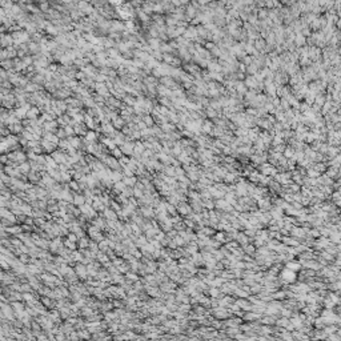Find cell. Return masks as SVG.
Wrapping results in <instances>:
<instances>
[{"instance_id":"6da1fadb","label":"cell","mask_w":341,"mask_h":341,"mask_svg":"<svg viewBox=\"0 0 341 341\" xmlns=\"http://www.w3.org/2000/svg\"><path fill=\"white\" fill-rule=\"evenodd\" d=\"M123 155H127V156H133V151H135V143L133 141H125L124 144L120 147Z\"/></svg>"},{"instance_id":"7a4b0ae2","label":"cell","mask_w":341,"mask_h":341,"mask_svg":"<svg viewBox=\"0 0 341 341\" xmlns=\"http://www.w3.org/2000/svg\"><path fill=\"white\" fill-rule=\"evenodd\" d=\"M57 125H59V124H57V120H53V121H47L44 125H43V127H44V131H45V132H52V133H55L56 131H57V128H59Z\"/></svg>"},{"instance_id":"3957f363","label":"cell","mask_w":341,"mask_h":341,"mask_svg":"<svg viewBox=\"0 0 341 341\" xmlns=\"http://www.w3.org/2000/svg\"><path fill=\"white\" fill-rule=\"evenodd\" d=\"M68 141H70L71 147H73L75 149H80L81 145H83V139H80V137H77V136L68 137Z\"/></svg>"},{"instance_id":"277c9868","label":"cell","mask_w":341,"mask_h":341,"mask_svg":"<svg viewBox=\"0 0 341 341\" xmlns=\"http://www.w3.org/2000/svg\"><path fill=\"white\" fill-rule=\"evenodd\" d=\"M43 139L50 141V143H52V144H55V145H59V141H60V139L56 136V133H52V132H45L44 136H43Z\"/></svg>"},{"instance_id":"5b68a950","label":"cell","mask_w":341,"mask_h":341,"mask_svg":"<svg viewBox=\"0 0 341 341\" xmlns=\"http://www.w3.org/2000/svg\"><path fill=\"white\" fill-rule=\"evenodd\" d=\"M41 147L43 149H44V152H47V153H52V152H55V144H52V143L47 141V140L41 139Z\"/></svg>"},{"instance_id":"8992f818","label":"cell","mask_w":341,"mask_h":341,"mask_svg":"<svg viewBox=\"0 0 341 341\" xmlns=\"http://www.w3.org/2000/svg\"><path fill=\"white\" fill-rule=\"evenodd\" d=\"M148 44H149V47H151L153 51H160V47H161L163 41H161L160 39H152V38H149V39H148Z\"/></svg>"},{"instance_id":"52a82bcc","label":"cell","mask_w":341,"mask_h":341,"mask_svg":"<svg viewBox=\"0 0 341 341\" xmlns=\"http://www.w3.org/2000/svg\"><path fill=\"white\" fill-rule=\"evenodd\" d=\"M10 132L13 133V135H19V133H23L24 132V127H23L21 121L18 123V124H13V125H10Z\"/></svg>"},{"instance_id":"ba28073f","label":"cell","mask_w":341,"mask_h":341,"mask_svg":"<svg viewBox=\"0 0 341 341\" xmlns=\"http://www.w3.org/2000/svg\"><path fill=\"white\" fill-rule=\"evenodd\" d=\"M39 113H40V108L38 107H32L27 113V119L30 120H38L39 117Z\"/></svg>"},{"instance_id":"9c48e42d","label":"cell","mask_w":341,"mask_h":341,"mask_svg":"<svg viewBox=\"0 0 341 341\" xmlns=\"http://www.w3.org/2000/svg\"><path fill=\"white\" fill-rule=\"evenodd\" d=\"M1 68H3V70H5V71L13 70V68H15V60H10V59L1 60Z\"/></svg>"},{"instance_id":"30bf717a","label":"cell","mask_w":341,"mask_h":341,"mask_svg":"<svg viewBox=\"0 0 341 341\" xmlns=\"http://www.w3.org/2000/svg\"><path fill=\"white\" fill-rule=\"evenodd\" d=\"M153 5H155V3H149V1L143 3V8H141L143 12H145L148 16H149L151 13H153Z\"/></svg>"},{"instance_id":"8fae6325","label":"cell","mask_w":341,"mask_h":341,"mask_svg":"<svg viewBox=\"0 0 341 341\" xmlns=\"http://www.w3.org/2000/svg\"><path fill=\"white\" fill-rule=\"evenodd\" d=\"M124 124H125V121L121 116H119L117 119H115L112 121V125L115 127V129H123V128H124Z\"/></svg>"},{"instance_id":"7c38bea8","label":"cell","mask_w":341,"mask_h":341,"mask_svg":"<svg viewBox=\"0 0 341 341\" xmlns=\"http://www.w3.org/2000/svg\"><path fill=\"white\" fill-rule=\"evenodd\" d=\"M176 129V125L172 124V123H165V124L161 125V131L164 133H171V132H175Z\"/></svg>"},{"instance_id":"4fadbf2b","label":"cell","mask_w":341,"mask_h":341,"mask_svg":"<svg viewBox=\"0 0 341 341\" xmlns=\"http://www.w3.org/2000/svg\"><path fill=\"white\" fill-rule=\"evenodd\" d=\"M28 50H30V52L35 53V55H38V53H40V52H39V50H40L39 43H33L32 40H31V41L28 43Z\"/></svg>"},{"instance_id":"5bb4252c","label":"cell","mask_w":341,"mask_h":341,"mask_svg":"<svg viewBox=\"0 0 341 341\" xmlns=\"http://www.w3.org/2000/svg\"><path fill=\"white\" fill-rule=\"evenodd\" d=\"M136 12H137V16H139V19L141 20L143 23H145V24H147V23H148V21H149V20H151V18H149V16H148V15H147V13H145V12H143V10H140V8H137V10H136Z\"/></svg>"},{"instance_id":"9a60e30c","label":"cell","mask_w":341,"mask_h":341,"mask_svg":"<svg viewBox=\"0 0 341 341\" xmlns=\"http://www.w3.org/2000/svg\"><path fill=\"white\" fill-rule=\"evenodd\" d=\"M45 31H47L50 35H53V36H59V30H57L56 25H53L52 23H50V24L47 25V28H45Z\"/></svg>"},{"instance_id":"2e32d148","label":"cell","mask_w":341,"mask_h":341,"mask_svg":"<svg viewBox=\"0 0 341 341\" xmlns=\"http://www.w3.org/2000/svg\"><path fill=\"white\" fill-rule=\"evenodd\" d=\"M31 169H32V168H31V164L28 161H25V163H23V164L19 165V171L21 172V173H30Z\"/></svg>"},{"instance_id":"e0dca14e","label":"cell","mask_w":341,"mask_h":341,"mask_svg":"<svg viewBox=\"0 0 341 341\" xmlns=\"http://www.w3.org/2000/svg\"><path fill=\"white\" fill-rule=\"evenodd\" d=\"M96 139H97V132H95V131H88V133L85 135V140L88 143H95Z\"/></svg>"},{"instance_id":"ac0fdd59","label":"cell","mask_w":341,"mask_h":341,"mask_svg":"<svg viewBox=\"0 0 341 341\" xmlns=\"http://www.w3.org/2000/svg\"><path fill=\"white\" fill-rule=\"evenodd\" d=\"M143 121L145 123V125H147V127L152 128V127H153L155 120H153V117H152V115H144V116H143Z\"/></svg>"},{"instance_id":"d6986e66","label":"cell","mask_w":341,"mask_h":341,"mask_svg":"<svg viewBox=\"0 0 341 341\" xmlns=\"http://www.w3.org/2000/svg\"><path fill=\"white\" fill-rule=\"evenodd\" d=\"M59 147H60V149L61 151H67L68 152V149L71 148V144H70V141H68V139L65 140V139H61L59 141Z\"/></svg>"},{"instance_id":"ffe728a7","label":"cell","mask_w":341,"mask_h":341,"mask_svg":"<svg viewBox=\"0 0 341 341\" xmlns=\"http://www.w3.org/2000/svg\"><path fill=\"white\" fill-rule=\"evenodd\" d=\"M136 101H137V100H136V99H133V97H132V96H129V95H128V96L125 95V97L123 99V103H124V104H127L128 107H133V105L136 104Z\"/></svg>"},{"instance_id":"44dd1931","label":"cell","mask_w":341,"mask_h":341,"mask_svg":"<svg viewBox=\"0 0 341 341\" xmlns=\"http://www.w3.org/2000/svg\"><path fill=\"white\" fill-rule=\"evenodd\" d=\"M172 51H173V48L171 47V44H167V43L163 41L161 47H160V52L161 53H171Z\"/></svg>"},{"instance_id":"7402d4cb","label":"cell","mask_w":341,"mask_h":341,"mask_svg":"<svg viewBox=\"0 0 341 341\" xmlns=\"http://www.w3.org/2000/svg\"><path fill=\"white\" fill-rule=\"evenodd\" d=\"M153 12L156 13V15H161V13L164 12V7H163L161 3H155V5H153Z\"/></svg>"},{"instance_id":"603a6c76","label":"cell","mask_w":341,"mask_h":341,"mask_svg":"<svg viewBox=\"0 0 341 341\" xmlns=\"http://www.w3.org/2000/svg\"><path fill=\"white\" fill-rule=\"evenodd\" d=\"M64 131H65V133H67L68 137H72L73 135H76V133H75V128H73L72 125H65V127H64Z\"/></svg>"},{"instance_id":"cb8c5ba5","label":"cell","mask_w":341,"mask_h":341,"mask_svg":"<svg viewBox=\"0 0 341 341\" xmlns=\"http://www.w3.org/2000/svg\"><path fill=\"white\" fill-rule=\"evenodd\" d=\"M124 184L125 185H129V187H132V185H136V177L132 176V177H125L124 179Z\"/></svg>"},{"instance_id":"d4e9b609","label":"cell","mask_w":341,"mask_h":341,"mask_svg":"<svg viewBox=\"0 0 341 341\" xmlns=\"http://www.w3.org/2000/svg\"><path fill=\"white\" fill-rule=\"evenodd\" d=\"M121 177H123V175L120 173V172H117V171H113L112 173H111V179H112L113 181H116V183H119L120 180H121Z\"/></svg>"},{"instance_id":"484cf974","label":"cell","mask_w":341,"mask_h":341,"mask_svg":"<svg viewBox=\"0 0 341 341\" xmlns=\"http://www.w3.org/2000/svg\"><path fill=\"white\" fill-rule=\"evenodd\" d=\"M56 136L59 137L60 140L61 139H64V137H67V133H65V131H64V127H61V128H57V131H56Z\"/></svg>"},{"instance_id":"4316f807","label":"cell","mask_w":341,"mask_h":341,"mask_svg":"<svg viewBox=\"0 0 341 341\" xmlns=\"http://www.w3.org/2000/svg\"><path fill=\"white\" fill-rule=\"evenodd\" d=\"M245 84H248L249 87H256V84H257L256 76H254V77H248V79L245 80Z\"/></svg>"},{"instance_id":"83f0119b","label":"cell","mask_w":341,"mask_h":341,"mask_svg":"<svg viewBox=\"0 0 341 341\" xmlns=\"http://www.w3.org/2000/svg\"><path fill=\"white\" fill-rule=\"evenodd\" d=\"M111 152H112V156L116 157V159H121V157H123V152H121L120 148H115V149L111 151Z\"/></svg>"},{"instance_id":"f1b7e54d","label":"cell","mask_w":341,"mask_h":341,"mask_svg":"<svg viewBox=\"0 0 341 341\" xmlns=\"http://www.w3.org/2000/svg\"><path fill=\"white\" fill-rule=\"evenodd\" d=\"M187 15H188V18H193V16L196 15V8L189 5V7L187 8Z\"/></svg>"},{"instance_id":"f546056e","label":"cell","mask_w":341,"mask_h":341,"mask_svg":"<svg viewBox=\"0 0 341 341\" xmlns=\"http://www.w3.org/2000/svg\"><path fill=\"white\" fill-rule=\"evenodd\" d=\"M28 179H30L31 181H32V180H33V181H38L39 176L36 175V172H35V171H31L30 173H28Z\"/></svg>"},{"instance_id":"4dcf8cb0","label":"cell","mask_w":341,"mask_h":341,"mask_svg":"<svg viewBox=\"0 0 341 341\" xmlns=\"http://www.w3.org/2000/svg\"><path fill=\"white\" fill-rule=\"evenodd\" d=\"M70 179H71V173H70V172H61V180L68 181Z\"/></svg>"},{"instance_id":"1f68e13d","label":"cell","mask_w":341,"mask_h":341,"mask_svg":"<svg viewBox=\"0 0 341 341\" xmlns=\"http://www.w3.org/2000/svg\"><path fill=\"white\" fill-rule=\"evenodd\" d=\"M211 128H212L211 123H205V124L203 125V131H204V132H211Z\"/></svg>"},{"instance_id":"d6a6232c","label":"cell","mask_w":341,"mask_h":341,"mask_svg":"<svg viewBox=\"0 0 341 341\" xmlns=\"http://www.w3.org/2000/svg\"><path fill=\"white\" fill-rule=\"evenodd\" d=\"M237 90H239V92H241V93H245L246 88L244 87V84H243V83H239V84H237Z\"/></svg>"},{"instance_id":"836d02e7","label":"cell","mask_w":341,"mask_h":341,"mask_svg":"<svg viewBox=\"0 0 341 341\" xmlns=\"http://www.w3.org/2000/svg\"><path fill=\"white\" fill-rule=\"evenodd\" d=\"M175 172H176V175L179 177H181L183 175H184V168H180V167H177L176 169H175Z\"/></svg>"},{"instance_id":"e575fe53","label":"cell","mask_w":341,"mask_h":341,"mask_svg":"<svg viewBox=\"0 0 341 341\" xmlns=\"http://www.w3.org/2000/svg\"><path fill=\"white\" fill-rule=\"evenodd\" d=\"M83 201H84V199H83L81 196H76L75 197V203H76V204H81Z\"/></svg>"},{"instance_id":"d590c367","label":"cell","mask_w":341,"mask_h":341,"mask_svg":"<svg viewBox=\"0 0 341 341\" xmlns=\"http://www.w3.org/2000/svg\"><path fill=\"white\" fill-rule=\"evenodd\" d=\"M208 116H211V117H215V116H216V112H215V109L209 108V109H208Z\"/></svg>"},{"instance_id":"8d00e7d4","label":"cell","mask_w":341,"mask_h":341,"mask_svg":"<svg viewBox=\"0 0 341 341\" xmlns=\"http://www.w3.org/2000/svg\"><path fill=\"white\" fill-rule=\"evenodd\" d=\"M296 41H297V44H303V41H304L303 36H301V35H297V38H296Z\"/></svg>"},{"instance_id":"74e56055","label":"cell","mask_w":341,"mask_h":341,"mask_svg":"<svg viewBox=\"0 0 341 341\" xmlns=\"http://www.w3.org/2000/svg\"><path fill=\"white\" fill-rule=\"evenodd\" d=\"M70 185L73 188V189H79V187H77V183H76V181H71Z\"/></svg>"},{"instance_id":"f35d334b","label":"cell","mask_w":341,"mask_h":341,"mask_svg":"<svg viewBox=\"0 0 341 341\" xmlns=\"http://www.w3.org/2000/svg\"><path fill=\"white\" fill-rule=\"evenodd\" d=\"M141 195H143V193H141V191H139V189H137V188H136V189H135V196H139V197H141Z\"/></svg>"},{"instance_id":"ab89813d","label":"cell","mask_w":341,"mask_h":341,"mask_svg":"<svg viewBox=\"0 0 341 341\" xmlns=\"http://www.w3.org/2000/svg\"><path fill=\"white\" fill-rule=\"evenodd\" d=\"M285 156H292V151L289 149V148H288V149L285 151Z\"/></svg>"}]
</instances>
